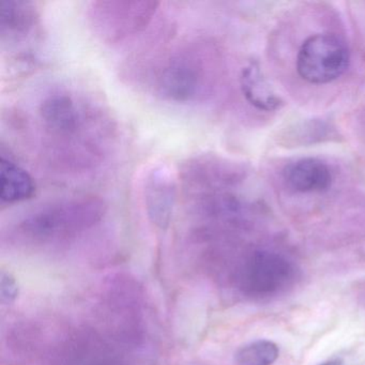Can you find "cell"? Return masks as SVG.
<instances>
[{"label": "cell", "instance_id": "8fae6325", "mask_svg": "<svg viewBox=\"0 0 365 365\" xmlns=\"http://www.w3.org/2000/svg\"><path fill=\"white\" fill-rule=\"evenodd\" d=\"M240 85L245 99L257 110L272 112L283 104L281 98L273 91L256 63H250L242 70Z\"/></svg>", "mask_w": 365, "mask_h": 365}, {"label": "cell", "instance_id": "9c48e42d", "mask_svg": "<svg viewBox=\"0 0 365 365\" xmlns=\"http://www.w3.org/2000/svg\"><path fill=\"white\" fill-rule=\"evenodd\" d=\"M39 20L35 4L24 0H0L1 41L24 39Z\"/></svg>", "mask_w": 365, "mask_h": 365}, {"label": "cell", "instance_id": "7a4b0ae2", "mask_svg": "<svg viewBox=\"0 0 365 365\" xmlns=\"http://www.w3.org/2000/svg\"><path fill=\"white\" fill-rule=\"evenodd\" d=\"M106 212V202L98 196L63 198L29 213L19 223L18 232L36 242L59 240L93 227Z\"/></svg>", "mask_w": 365, "mask_h": 365}, {"label": "cell", "instance_id": "ba28073f", "mask_svg": "<svg viewBox=\"0 0 365 365\" xmlns=\"http://www.w3.org/2000/svg\"><path fill=\"white\" fill-rule=\"evenodd\" d=\"M284 179L299 193H322L330 187L332 175L324 162L307 158L286 166Z\"/></svg>", "mask_w": 365, "mask_h": 365}, {"label": "cell", "instance_id": "5b68a950", "mask_svg": "<svg viewBox=\"0 0 365 365\" xmlns=\"http://www.w3.org/2000/svg\"><path fill=\"white\" fill-rule=\"evenodd\" d=\"M348 61L347 48L339 38L319 34L303 42L297 57V70L307 82L328 84L346 71Z\"/></svg>", "mask_w": 365, "mask_h": 365}, {"label": "cell", "instance_id": "8992f818", "mask_svg": "<svg viewBox=\"0 0 365 365\" xmlns=\"http://www.w3.org/2000/svg\"><path fill=\"white\" fill-rule=\"evenodd\" d=\"M294 275V266L281 254L255 252L241 271V287L253 296H270L284 289Z\"/></svg>", "mask_w": 365, "mask_h": 365}, {"label": "cell", "instance_id": "5bb4252c", "mask_svg": "<svg viewBox=\"0 0 365 365\" xmlns=\"http://www.w3.org/2000/svg\"><path fill=\"white\" fill-rule=\"evenodd\" d=\"M319 365H343V361L341 359H333V360L327 361Z\"/></svg>", "mask_w": 365, "mask_h": 365}, {"label": "cell", "instance_id": "6da1fadb", "mask_svg": "<svg viewBox=\"0 0 365 365\" xmlns=\"http://www.w3.org/2000/svg\"><path fill=\"white\" fill-rule=\"evenodd\" d=\"M153 88L160 98L173 103L205 101L213 88L209 44L195 38L176 46L160 63Z\"/></svg>", "mask_w": 365, "mask_h": 365}, {"label": "cell", "instance_id": "52a82bcc", "mask_svg": "<svg viewBox=\"0 0 365 365\" xmlns=\"http://www.w3.org/2000/svg\"><path fill=\"white\" fill-rule=\"evenodd\" d=\"M175 200L176 182L172 173L164 166L153 168L145 185V204L149 219L161 230L172 221Z\"/></svg>", "mask_w": 365, "mask_h": 365}, {"label": "cell", "instance_id": "7c38bea8", "mask_svg": "<svg viewBox=\"0 0 365 365\" xmlns=\"http://www.w3.org/2000/svg\"><path fill=\"white\" fill-rule=\"evenodd\" d=\"M277 344L267 339L252 341L241 347L236 354L239 365H272L279 358Z\"/></svg>", "mask_w": 365, "mask_h": 365}, {"label": "cell", "instance_id": "3957f363", "mask_svg": "<svg viewBox=\"0 0 365 365\" xmlns=\"http://www.w3.org/2000/svg\"><path fill=\"white\" fill-rule=\"evenodd\" d=\"M159 6L158 1H93L87 20L96 37L115 46L146 29Z\"/></svg>", "mask_w": 365, "mask_h": 365}, {"label": "cell", "instance_id": "277c9868", "mask_svg": "<svg viewBox=\"0 0 365 365\" xmlns=\"http://www.w3.org/2000/svg\"><path fill=\"white\" fill-rule=\"evenodd\" d=\"M84 112L86 110L67 91H55L42 99L38 108L40 125L57 151L61 146H81L87 120Z\"/></svg>", "mask_w": 365, "mask_h": 365}, {"label": "cell", "instance_id": "30bf717a", "mask_svg": "<svg viewBox=\"0 0 365 365\" xmlns=\"http://www.w3.org/2000/svg\"><path fill=\"white\" fill-rule=\"evenodd\" d=\"M0 200L3 204L14 205L33 197L36 185L33 177L11 160L1 157L0 163Z\"/></svg>", "mask_w": 365, "mask_h": 365}, {"label": "cell", "instance_id": "4fadbf2b", "mask_svg": "<svg viewBox=\"0 0 365 365\" xmlns=\"http://www.w3.org/2000/svg\"><path fill=\"white\" fill-rule=\"evenodd\" d=\"M20 294V288H19L18 282L16 277L8 272L3 270L0 273V300L5 305H10L16 302Z\"/></svg>", "mask_w": 365, "mask_h": 365}]
</instances>
